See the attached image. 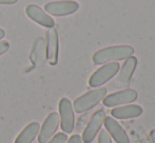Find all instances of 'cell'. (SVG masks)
I'll return each mask as SVG.
<instances>
[{"label": "cell", "mask_w": 155, "mask_h": 143, "mask_svg": "<svg viewBox=\"0 0 155 143\" xmlns=\"http://www.w3.org/2000/svg\"><path fill=\"white\" fill-rule=\"evenodd\" d=\"M4 36H5V32H4V30L0 29V40H1Z\"/></svg>", "instance_id": "44dd1931"}, {"label": "cell", "mask_w": 155, "mask_h": 143, "mask_svg": "<svg viewBox=\"0 0 155 143\" xmlns=\"http://www.w3.org/2000/svg\"><path fill=\"white\" fill-rule=\"evenodd\" d=\"M98 143H112L110 135H109L106 129H104V131H101L99 133V136H98Z\"/></svg>", "instance_id": "2e32d148"}, {"label": "cell", "mask_w": 155, "mask_h": 143, "mask_svg": "<svg viewBox=\"0 0 155 143\" xmlns=\"http://www.w3.org/2000/svg\"><path fill=\"white\" fill-rule=\"evenodd\" d=\"M60 124V118L57 113L53 112L47 117V119L43 122L41 129L38 133V142L47 143L50 139H52L57 131L58 126Z\"/></svg>", "instance_id": "ba28073f"}, {"label": "cell", "mask_w": 155, "mask_h": 143, "mask_svg": "<svg viewBox=\"0 0 155 143\" xmlns=\"http://www.w3.org/2000/svg\"><path fill=\"white\" fill-rule=\"evenodd\" d=\"M8 49H10V43L8 41H0V56L6 53Z\"/></svg>", "instance_id": "e0dca14e"}, {"label": "cell", "mask_w": 155, "mask_h": 143, "mask_svg": "<svg viewBox=\"0 0 155 143\" xmlns=\"http://www.w3.org/2000/svg\"><path fill=\"white\" fill-rule=\"evenodd\" d=\"M150 139H151L152 143H155V129L150 131Z\"/></svg>", "instance_id": "ffe728a7"}, {"label": "cell", "mask_w": 155, "mask_h": 143, "mask_svg": "<svg viewBox=\"0 0 155 143\" xmlns=\"http://www.w3.org/2000/svg\"><path fill=\"white\" fill-rule=\"evenodd\" d=\"M107 96V88L106 87H97L92 91H89L86 94L81 95L75 99L73 103V108L76 113L81 114L87 110H91L97 104H99L104 98Z\"/></svg>", "instance_id": "7a4b0ae2"}, {"label": "cell", "mask_w": 155, "mask_h": 143, "mask_svg": "<svg viewBox=\"0 0 155 143\" xmlns=\"http://www.w3.org/2000/svg\"><path fill=\"white\" fill-rule=\"evenodd\" d=\"M59 108L60 127L64 134H70L75 127V115L71 101L68 98H61L58 103Z\"/></svg>", "instance_id": "277c9868"}, {"label": "cell", "mask_w": 155, "mask_h": 143, "mask_svg": "<svg viewBox=\"0 0 155 143\" xmlns=\"http://www.w3.org/2000/svg\"><path fill=\"white\" fill-rule=\"evenodd\" d=\"M134 54V49L130 45H114L101 49L94 53L92 60L95 64L108 63L110 61H118V60H126Z\"/></svg>", "instance_id": "6da1fadb"}, {"label": "cell", "mask_w": 155, "mask_h": 143, "mask_svg": "<svg viewBox=\"0 0 155 143\" xmlns=\"http://www.w3.org/2000/svg\"><path fill=\"white\" fill-rule=\"evenodd\" d=\"M47 40V57L52 65L58 62V53H59V42H58V33L55 27L49 29L45 35Z\"/></svg>", "instance_id": "8fae6325"}, {"label": "cell", "mask_w": 155, "mask_h": 143, "mask_svg": "<svg viewBox=\"0 0 155 143\" xmlns=\"http://www.w3.org/2000/svg\"><path fill=\"white\" fill-rule=\"evenodd\" d=\"M119 68H120V65L118 62L113 61L110 63H106L91 75L90 79H89V85L93 88L100 87L104 83L110 81L113 77H115L116 74L118 73Z\"/></svg>", "instance_id": "3957f363"}, {"label": "cell", "mask_w": 155, "mask_h": 143, "mask_svg": "<svg viewBox=\"0 0 155 143\" xmlns=\"http://www.w3.org/2000/svg\"><path fill=\"white\" fill-rule=\"evenodd\" d=\"M67 143H82V139L78 134H76V135L72 136L69 139V141H67Z\"/></svg>", "instance_id": "ac0fdd59"}, {"label": "cell", "mask_w": 155, "mask_h": 143, "mask_svg": "<svg viewBox=\"0 0 155 143\" xmlns=\"http://www.w3.org/2000/svg\"><path fill=\"white\" fill-rule=\"evenodd\" d=\"M18 0H0V4H14Z\"/></svg>", "instance_id": "d6986e66"}, {"label": "cell", "mask_w": 155, "mask_h": 143, "mask_svg": "<svg viewBox=\"0 0 155 143\" xmlns=\"http://www.w3.org/2000/svg\"><path fill=\"white\" fill-rule=\"evenodd\" d=\"M79 8V4L74 0H60L52 1L45 5V12L53 16H68L76 13Z\"/></svg>", "instance_id": "8992f818"}, {"label": "cell", "mask_w": 155, "mask_h": 143, "mask_svg": "<svg viewBox=\"0 0 155 143\" xmlns=\"http://www.w3.org/2000/svg\"><path fill=\"white\" fill-rule=\"evenodd\" d=\"M137 66V59L134 56H131V57L127 58L124 60V64L121 65V68H119L118 76L116 78V81L115 84L118 87H124V86H128L130 84V81L132 79V76L134 74L135 70H136Z\"/></svg>", "instance_id": "9c48e42d"}, {"label": "cell", "mask_w": 155, "mask_h": 143, "mask_svg": "<svg viewBox=\"0 0 155 143\" xmlns=\"http://www.w3.org/2000/svg\"><path fill=\"white\" fill-rule=\"evenodd\" d=\"M39 129H40V125L38 122H31L17 136L14 143H32L38 135Z\"/></svg>", "instance_id": "5bb4252c"}, {"label": "cell", "mask_w": 155, "mask_h": 143, "mask_svg": "<svg viewBox=\"0 0 155 143\" xmlns=\"http://www.w3.org/2000/svg\"><path fill=\"white\" fill-rule=\"evenodd\" d=\"M25 13L29 16V18H31L33 21L37 22L38 24H40L41 27H45L47 29H52L55 25L53 18L49 16L45 11L41 8H39L38 5L35 4H29L25 8Z\"/></svg>", "instance_id": "7c38bea8"}, {"label": "cell", "mask_w": 155, "mask_h": 143, "mask_svg": "<svg viewBox=\"0 0 155 143\" xmlns=\"http://www.w3.org/2000/svg\"><path fill=\"white\" fill-rule=\"evenodd\" d=\"M68 141V136L64 133H57L52 139H50L48 143H67Z\"/></svg>", "instance_id": "9a60e30c"}, {"label": "cell", "mask_w": 155, "mask_h": 143, "mask_svg": "<svg viewBox=\"0 0 155 143\" xmlns=\"http://www.w3.org/2000/svg\"><path fill=\"white\" fill-rule=\"evenodd\" d=\"M104 125L106 127V131L110 135L116 143H129V137L127 135L126 131L123 129L120 124L115 120L113 117H106L104 121Z\"/></svg>", "instance_id": "30bf717a"}, {"label": "cell", "mask_w": 155, "mask_h": 143, "mask_svg": "<svg viewBox=\"0 0 155 143\" xmlns=\"http://www.w3.org/2000/svg\"><path fill=\"white\" fill-rule=\"evenodd\" d=\"M143 107L137 104H128L119 107H114L111 110V116L114 119L137 118L143 114Z\"/></svg>", "instance_id": "4fadbf2b"}, {"label": "cell", "mask_w": 155, "mask_h": 143, "mask_svg": "<svg viewBox=\"0 0 155 143\" xmlns=\"http://www.w3.org/2000/svg\"><path fill=\"white\" fill-rule=\"evenodd\" d=\"M104 118H106V113L104 110H98L94 113L82 133L81 139L84 143H91L94 141L98 132L100 131L102 124H104Z\"/></svg>", "instance_id": "52a82bcc"}, {"label": "cell", "mask_w": 155, "mask_h": 143, "mask_svg": "<svg viewBox=\"0 0 155 143\" xmlns=\"http://www.w3.org/2000/svg\"><path fill=\"white\" fill-rule=\"evenodd\" d=\"M137 97H138V94L136 91L132 90V88H126V90L112 93V94L106 96L102 100V103L107 107H117L119 105L134 102Z\"/></svg>", "instance_id": "5b68a950"}]
</instances>
